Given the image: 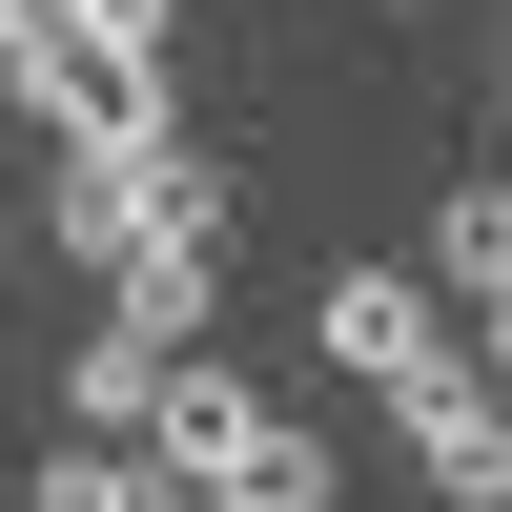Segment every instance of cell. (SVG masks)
<instances>
[{"label":"cell","mask_w":512,"mask_h":512,"mask_svg":"<svg viewBox=\"0 0 512 512\" xmlns=\"http://www.w3.org/2000/svg\"><path fill=\"white\" fill-rule=\"evenodd\" d=\"M21 226H62V267H123V246H226V226H246V185L185 144V123H144V144L41 164V205H21Z\"/></svg>","instance_id":"6da1fadb"},{"label":"cell","mask_w":512,"mask_h":512,"mask_svg":"<svg viewBox=\"0 0 512 512\" xmlns=\"http://www.w3.org/2000/svg\"><path fill=\"white\" fill-rule=\"evenodd\" d=\"M144 451H164V492H185V512H328V492H349L308 410H267L246 369H205V349H185V390H164Z\"/></svg>","instance_id":"7a4b0ae2"},{"label":"cell","mask_w":512,"mask_h":512,"mask_svg":"<svg viewBox=\"0 0 512 512\" xmlns=\"http://www.w3.org/2000/svg\"><path fill=\"white\" fill-rule=\"evenodd\" d=\"M308 349L349 369V390H390V410H410V390H451V369H492L472 328H451L431 287H390V267H328V287H308Z\"/></svg>","instance_id":"3957f363"},{"label":"cell","mask_w":512,"mask_h":512,"mask_svg":"<svg viewBox=\"0 0 512 512\" xmlns=\"http://www.w3.org/2000/svg\"><path fill=\"white\" fill-rule=\"evenodd\" d=\"M164 390H185V349H144V328H82L62 349V451H144Z\"/></svg>","instance_id":"277c9868"},{"label":"cell","mask_w":512,"mask_h":512,"mask_svg":"<svg viewBox=\"0 0 512 512\" xmlns=\"http://www.w3.org/2000/svg\"><path fill=\"white\" fill-rule=\"evenodd\" d=\"M410 472H431V512H492V492H512V410H492V369L410 390Z\"/></svg>","instance_id":"5b68a950"},{"label":"cell","mask_w":512,"mask_h":512,"mask_svg":"<svg viewBox=\"0 0 512 512\" xmlns=\"http://www.w3.org/2000/svg\"><path fill=\"white\" fill-rule=\"evenodd\" d=\"M492 287H512V185H492V164H472V185H451V205H431V308H451V328H472V308H492Z\"/></svg>","instance_id":"8992f818"},{"label":"cell","mask_w":512,"mask_h":512,"mask_svg":"<svg viewBox=\"0 0 512 512\" xmlns=\"http://www.w3.org/2000/svg\"><path fill=\"white\" fill-rule=\"evenodd\" d=\"M41 41L103 82H164V41H185V0H41Z\"/></svg>","instance_id":"52a82bcc"},{"label":"cell","mask_w":512,"mask_h":512,"mask_svg":"<svg viewBox=\"0 0 512 512\" xmlns=\"http://www.w3.org/2000/svg\"><path fill=\"white\" fill-rule=\"evenodd\" d=\"M21 512H185V492H164V451H41Z\"/></svg>","instance_id":"ba28073f"},{"label":"cell","mask_w":512,"mask_h":512,"mask_svg":"<svg viewBox=\"0 0 512 512\" xmlns=\"http://www.w3.org/2000/svg\"><path fill=\"white\" fill-rule=\"evenodd\" d=\"M0 41H41V0H0Z\"/></svg>","instance_id":"9c48e42d"},{"label":"cell","mask_w":512,"mask_h":512,"mask_svg":"<svg viewBox=\"0 0 512 512\" xmlns=\"http://www.w3.org/2000/svg\"><path fill=\"white\" fill-rule=\"evenodd\" d=\"M410 21H431V0H410Z\"/></svg>","instance_id":"30bf717a"}]
</instances>
